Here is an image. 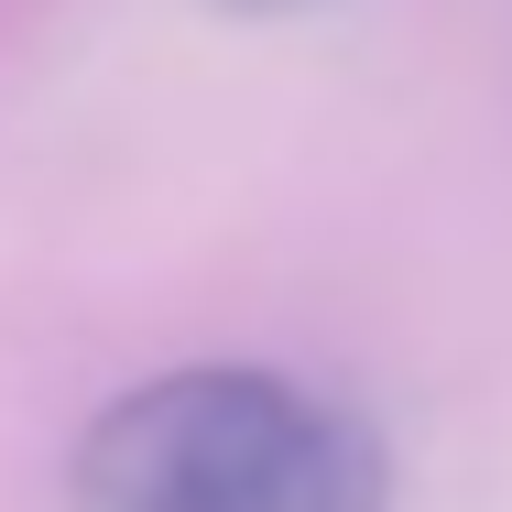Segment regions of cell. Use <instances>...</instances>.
I'll return each instance as SVG.
<instances>
[{
  "label": "cell",
  "instance_id": "obj_1",
  "mask_svg": "<svg viewBox=\"0 0 512 512\" xmlns=\"http://www.w3.org/2000/svg\"><path fill=\"white\" fill-rule=\"evenodd\" d=\"M77 512H393V447L284 371H164L77 436Z\"/></svg>",
  "mask_w": 512,
  "mask_h": 512
},
{
  "label": "cell",
  "instance_id": "obj_2",
  "mask_svg": "<svg viewBox=\"0 0 512 512\" xmlns=\"http://www.w3.org/2000/svg\"><path fill=\"white\" fill-rule=\"evenodd\" d=\"M218 11H251V22H273V11H316V0H218Z\"/></svg>",
  "mask_w": 512,
  "mask_h": 512
}]
</instances>
